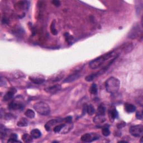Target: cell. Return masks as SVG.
<instances>
[{
    "label": "cell",
    "instance_id": "cell-1",
    "mask_svg": "<svg viewBox=\"0 0 143 143\" xmlns=\"http://www.w3.org/2000/svg\"><path fill=\"white\" fill-rule=\"evenodd\" d=\"M115 55L116 52L114 50L109 51L107 53H106L102 55L98 56L96 59L92 60V61H91L89 64V67L92 69H97L101 66H102L106 61H107V60L115 56Z\"/></svg>",
    "mask_w": 143,
    "mask_h": 143
},
{
    "label": "cell",
    "instance_id": "cell-2",
    "mask_svg": "<svg viewBox=\"0 0 143 143\" xmlns=\"http://www.w3.org/2000/svg\"><path fill=\"white\" fill-rule=\"evenodd\" d=\"M120 85V82L119 79L116 77H111L108 78L105 82V88L106 91L114 94L118 92Z\"/></svg>",
    "mask_w": 143,
    "mask_h": 143
},
{
    "label": "cell",
    "instance_id": "cell-3",
    "mask_svg": "<svg viewBox=\"0 0 143 143\" xmlns=\"http://www.w3.org/2000/svg\"><path fill=\"white\" fill-rule=\"evenodd\" d=\"M34 110L41 115H48L50 112V108L47 103L44 102H39L33 106Z\"/></svg>",
    "mask_w": 143,
    "mask_h": 143
},
{
    "label": "cell",
    "instance_id": "cell-4",
    "mask_svg": "<svg viewBox=\"0 0 143 143\" xmlns=\"http://www.w3.org/2000/svg\"><path fill=\"white\" fill-rule=\"evenodd\" d=\"M129 132L134 137H139L142 136L143 133V126L142 125H136L132 126L129 129Z\"/></svg>",
    "mask_w": 143,
    "mask_h": 143
},
{
    "label": "cell",
    "instance_id": "cell-5",
    "mask_svg": "<svg viewBox=\"0 0 143 143\" xmlns=\"http://www.w3.org/2000/svg\"><path fill=\"white\" fill-rule=\"evenodd\" d=\"M99 135L96 133H87L83 135L81 140L85 142H91L99 139Z\"/></svg>",
    "mask_w": 143,
    "mask_h": 143
},
{
    "label": "cell",
    "instance_id": "cell-6",
    "mask_svg": "<svg viewBox=\"0 0 143 143\" xmlns=\"http://www.w3.org/2000/svg\"><path fill=\"white\" fill-rule=\"evenodd\" d=\"M64 121H66V120L64 119H53L49 121L48 122L46 123L45 125V129L46 130V131H49L51 130V129L53 126H55L56 124H60L61 123H63Z\"/></svg>",
    "mask_w": 143,
    "mask_h": 143
},
{
    "label": "cell",
    "instance_id": "cell-7",
    "mask_svg": "<svg viewBox=\"0 0 143 143\" xmlns=\"http://www.w3.org/2000/svg\"><path fill=\"white\" fill-rule=\"evenodd\" d=\"M31 82L35 84H41L45 82V78L39 74H32L29 77Z\"/></svg>",
    "mask_w": 143,
    "mask_h": 143
},
{
    "label": "cell",
    "instance_id": "cell-8",
    "mask_svg": "<svg viewBox=\"0 0 143 143\" xmlns=\"http://www.w3.org/2000/svg\"><path fill=\"white\" fill-rule=\"evenodd\" d=\"M140 32V30L139 26L138 24H136L133 27H132L131 31L129 32L127 37L129 38L132 39H136L139 36Z\"/></svg>",
    "mask_w": 143,
    "mask_h": 143
},
{
    "label": "cell",
    "instance_id": "cell-9",
    "mask_svg": "<svg viewBox=\"0 0 143 143\" xmlns=\"http://www.w3.org/2000/svg\"><path fill=\"white\" fill-rule=\"evenodd\" d=\"M24 107L23 103L19 101H13L9 105V108L12 110H21Z\"/></svg>",
    "mask_w": 143,
    "mask_h": 143
},
{
    "label": "cell",
    "instance_id": "cell-10",
    "mask_svg": "<svg viewBox=\"0 0 143 143\" xmlns=\"http://www.w3.org/2000/svg\"><path fill=\"white\" fill-rule=\"evenodd\" d=\"M62 87L60 84H55L54 85H52V86H50L48 87L45 88L44 90L47 93H51V94H54L56 92L59 91L61 90Z\"/></svg>",
    "mask_w": 143,
    "mask_h": 143
},
{
    "label": "cell",
    "instance_id": "cell-11",
    "mask_svg": "<svg viewBox=\"0 0 143 143\" xmlns=\"http://www.w3.org/2000/svg\"><path fill=\"white\" fill-rule=\"evenodd\" d=\"M16 90L15 88H11V89H10L9 91L6 93V95L4 96L3 100L4 101H7L12 99L13 97L14 96L15 93H16Z\"/></svg>",
    "mask_w": 143,
    "mask_h": 143
},
{
    "label": "cell",
    "instance_id": "cell-12",
    "mask_svg": "<svg viewBox=\"0 0 143 143\" xmlns=\"http://www.w3.org/2000/svg\"><path fill=\"white\" fill-rule=\"evenodd\" d=\"M80 77V74L78 73H74L72 74L71 75H70L67 78L65 79L64 80L63 82L64 83H70L72 82H73L74 80H77L78 78H79V77Z\"/></svg>",
    "mask_w": 143,
    "mask_h": 143
},
{
    "label": "cell",
    "instance_id": "cell-13",
    "mask_svg": "<svg viewBox=\"0 0 143 143\" xmlns=\"http://www.w3.org/2000/svg\"><path fill=\"white\" fill-rule=\"evenodd\" d=\"M125 110L127 112V113H132L136 110V107L135 106L133 105H132L131 103H126L125 104L124 106Z\"/></svg>",
    "mask_w": 143,
    "mask_h": 143
},
{
    "label": "cell",
    "instance_id": "cell-14",
    "mask_svg": "<svg viewBox=\"0 0 143 143\" xmlns=\"http://www.w3.org/2000/svg\"><path fill=\"white\" fill-rule=\"evenodd\" d=\"M106 121L105 116L97 115L93 119V122L96 124H101Z\"/></svg>",
    "mask_w": 143,
    "mask_h": 143
},
{
    "label": "cell",
    "instance_id": "cell-15",
    "mask_svg": "<svg viewBox=\"0 0 143 143\" xmlns=\"http://www.w3.org/2000/svg\"><path fill=\"white\" fill-rule=\"evenodd\" d=\"M30 135L33 137V138L38 139L41 136V132L39 129H34L31 131Z\"/></svg>",
    "mask_w": 143,
    "mask_h": 143
},
{
    "label": "cell",
    "instance_id": "cell-16",
    "mask_svg": "<svg viewBox=\"0 0 143 143\" xmlns=\"http://www.w3.org/2000/svg\"><path fill=\"white\" fill-rule=\"evenodd\" d=\"M109 116H110V119H111V121H113L114 120L116 119L118 117V112L116 109H113L111 111H110L109 112Z\"/></svg>",
    "mask_w": 143,
    "mask_h": 143
},
{
    "label": "cell",
    "instance_id": "cell-17",
    "mask_svg": "<svg viewBox=\"0 0 143 143\" xmlns=\"http://www.w3.org/2000/svg\"><path fill=\"white\" fill-rule=\"evenodd\" d=\"M22 139L25 142H31L33 141V137L31 135L28 134H24L22 135Z\"/></svg>",
    "mask_w": 143,
    "mask_h": 143
},
{
    "label": "cell",
    "instance_id": "cell-18",
    "mask_svg": "<svg viewBox=\"0 0 143 143\" xmlns=\"http://www.w3.org/2000/svg\"><path fill=\"white\" fill-rule=\"evenodd\" d=\"M25 115L26 116L27 118L34 119L35 118V113L33 110H31V109H28L25 112Z\"/></svg>",
    "mask_w": 143,
    "mask_h": 143
},
{
    "label": "cell",
    "instance_id": "cell-19",
    "mask_svg": "<svg viewBox=\"0 0 143 143\" xmlns=\"http://www.w3.org/2000/svg\"><path fill=\"white\" fill-rule=\"evenodd\" d=\"M105 107L103 105H100L97 109V115L105 116Z\"/></svg>",
    "mask_w": 143,
    "mask_h": 143
},
{
    "label": "cell",
    "instance_id": "cell-20",
    "mask_svg": "<svg viewBox=\"0 0 143 143\" xmlns=\"http://www.w3.org/2000/svg\"><path fill=\"white\" fill-rule=\"evenodd\" d=\"M86 111L88 115H93L96 112L94 107L92 105H90L87 106L86 107Z\"/></svg>",
    "mask_w": 143,
    "mask_h": 143
},
{
    "label": "cell",
    "instance_id": "cell-21",
    "mask_svg": "<svg viewBox=\"0 0 143 143\" xmlns=\"http://www.w3.org/2000/svg\"><path fill=\"white\" fill-rule=\"evenodd\" d=\"M27 120L25 118H22L21 120H20L18 122L17 124V125L18 126L20 127H24V126H27Z\"/></svg>",
    "mask_w": 143,
    "mask_h": 143
},
{
    "label": "cell",
    "instance_id": "cell-22",
    "mask_svg": "<svg viewBox=\"0 0 143 143\" xmlns=\"http://www.w3.org/2000/svg\"><path fill=\"white\" fill-rule=\"evenodd\" d=\"M64 37L66 39V40L67 42L69 44H71L72 43V41H73V37L72 35L69 34V33H66L64 34Z\"/></svg>",
    "mask_w": 143,
    "mask_h": 143
},
{
    "label": "cell",
    "instance_id": "cell-23",
    "mask_svg": "<svg viewBox=\"0 0 143 143\" xmlns=\"http://www.w3.org/2000/svg\"><path fill=\"white\" fill-rule=\"evenodd\" d=\"M90 92L92 95H96L97 93V87L95 83H93L90 88Z\"/></svg>",
    "mask_w": 143,
    "mask_h": 143
},
{
    "label": "cell",
    "instance_id": "cell-24",
    "mask_svg": "<svg viewBox=\"0 0 143 143\" xmlns=\"http://www.w3.org/2000/svg\"><path fill=\"white\" fill-rule=\"evenodd\" d=\"M50 32L52 34L54 35H57V34H58V32H57V30L56 29L55 26V22H54V21L52 22L50 25Z\"/></svg>",
    "mask_w": 143,
    "mask_h": 143
},
{
    "label": "cell",
    "instance_id": "cell-25",
    "mask_svg": "<svg viewBox=\"0 0 143 143\" xmlns=\"http://www.w3.org/2000/svg\"><path fill=\"white\" fill-rule=\"evenodd\" d=\"M102 134H103V136H108L110 134V130L108 129V127L107 126H105L103 127L102 129Z\"/></svg>",
    "mask_w": 143,
    "mask_h": 143
},
{
    "label": "cell",
    "instance_id": "cell-26",
    "mask_svg": "<svg viewBox=\"0 0 143 143\" xmlns=\"http://www.w3.org/2000/svg\"><path fill=\"white\" fill-rule=\"evenodd\" d=\"M64 125V124H61L59 125H56L53 128V130L55 132H56V133H60L61 132V130L63 128V127Z\"/></svg>",
    "mask_w": 143,
    "mask_h": 143
},
{
    "label": "cell",
    "instance_id": "cell-27",
    "mask_svg": "<svg viewBox=\"0 0 143 143\" xmlns=\"http://www.w3.org/2000/svg\"><path fill=\"white\" fill-rule=\"evenodd\" d=\"M63 74H58L57 76H54L53 77V78L51 79L52 80V81H53V82H55V81H59L60 80L62 79V78H63Z\"/></svg>",
    "mask_w": 143,
    "mask_h": 143
},
{
    "label": "cell",
    "instance_id": "cell-28",
    "mask_svg": "<svg viewBox=\"0 0 143 143\" xmlns=\"http://www.w3.org/2000/svg\"><path fill=\"white\" fill-rule=\"evenodd\" d=\"M125 126H126V123H125L124 121H121L120 123H119L117 124V127H118V129H121Z\"/></svg>",
    "mask_w": 143,
    "mask_h": 143
},
{
    "label": "cell",
    "instance_id": "cell-29",
    "mask_svg": "<svg viewBox=\"0 0 143 143\" xmlns=\"http://www.w3.org/2000/svg\"><path fill=\"white\" fill-rule=\"evenodd\" d=\"M136 117L137 119L141 120L142 119V113L141 111H137L136 113Z\"/></svg>",
    "mask_w": 143,
    "mask_h": 143
},
{
    "label": "cell",
    "instance_id": "cell-30",
    "mask_svg": "<svg viewBox=\"0 0 143 143\" xmlns=\"http://www.w3.org/2000/svg\"><path fill=\"white\" fill-rule=\"evenodd\" d=\"M51 3L53 4V5H54V6H55L56 7H59L61 5V2H60L59 1H56V0L51 1Z\"/></svg>",
    "mask_w": 143,
    "mask_h": 143
},
{
    "label": "cell",
    "instance_id": "cell-31",
    "mask_svg": "<svg viewBox=\"0 0 143 143\" xmlns=\"http://www.w3.org/2000/svg\"><path fill=\"white\" fill-rule=\"evenodd\" d=\"M17 136L16 134H11L10 135V139H17Z\"/></svg>",
    "mask_w": 143,
    "mask_h": 143
},
{
    "label": "cell",
    "instance_id": "cell-32",
    "mask_svg": "<svg viewBox=\"0 0 143 143\" xmlns=\"http://www.w3.org/2000/svg\"><path fill=\"white\" fill-rule=\"evenodd\" d=\"M21 142V141H18V140H17V139H10L8 141H7V142Z\"/></svg>",
    "mask_w": 143,
    "mask_h": 143
}]
</instances>
